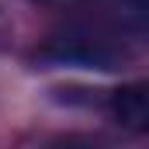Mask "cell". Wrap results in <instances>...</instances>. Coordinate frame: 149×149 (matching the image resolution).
<instances>
[{"label":"cell","instance_id":"obj_1","mask_svg":"<svg viewBox=\"0 0 149 149\" xmlns=\"http://www.w3.org/2000/svg\"><path fill=\"white\" fill-rule=\"evenodd\" d=\"M111 114L125 128L142 132L149 125V90H146V83H125V87H118L111 94Z\"/></svg>","mask_w":149,"mask_h":149}]
</instances>
